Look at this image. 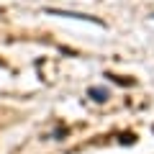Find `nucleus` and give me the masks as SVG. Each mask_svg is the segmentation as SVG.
Here are the masks:
<instances>
[{
    "mask_svg": "<svg viewBox=\"0 0 154 154\" xmlns=\"http://www.w3.org/2000/svg\"><path fill=\"white\" fill-rule=\"evenodd\" d=\"M90 95H93L98 103H103V100L108 98V93H105V90H100V88H93V90H90Z\"/></svg>",
    "mask_w": 154,
    "mask_h": 154,
    "instance_id": "1",
    "label": "nucleus"
}]
</instances>
